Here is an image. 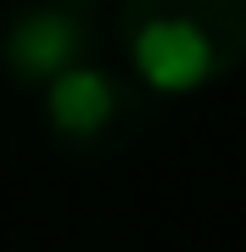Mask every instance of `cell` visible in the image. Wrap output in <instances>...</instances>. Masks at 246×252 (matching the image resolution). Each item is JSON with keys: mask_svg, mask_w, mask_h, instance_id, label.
I'll return each instance as SVG.
<instances>
[{"mask_svg": "<svg viewBox=\"0 0 246 252\" xmlns=\"http://www.w3.org/2000/svg\"><path fill=\"white\" fill-rule=\"evenodd\" d=\"M118 45L140 90H213L246 62V0H118Z\"/></svg>", "mask_w": 246, "mask_h": 252, "instance_id": "cell-1", "label": "cell"}, {"mask_svg": "<svg viewBox=\"0 0 246 252\" xmlns=\"http://www.w3.org/2000/svg\"><path fill=\"white\" fill-rule=\"evenodd\" d=\"M39 124H45V140L62 157L107 162L140 140V129L151 124V101L118 67L84 62L73 73H62L51 90H39Z\"/></svg>", "mask_w": 246, "mask_h": 252, "instance_id": "cell-2", "label": "cell"}, {"mask_svg": "<svg viewBox=\"0 0 246 252\" xmlns=\"http://www.w3.org/2000/svg\"><path fill=\"white\" fill-rule=\"evenodd\" d=\"M101 17L62 0H17L0 23V73L17 90H51L62 73L95 62Z\"/></svg>", "mask_w": 246, "mask_h": 252, "instance_id": "cell-3", "label": "cell"}, {"mask_svg": "<svg viewBox=\"0 0 246 252\" xmlns=\"http://www.w3.org/2000/svg\"><path fill=\"white\" fill-rule=\"evenodd\" d=\"M62 6H79V11H95L101 0H62Z\"/></svg>", "mask_w": 246, "mask_h": 252, "instance_id": "cell-4", "label": "cell"}]
</instances>
